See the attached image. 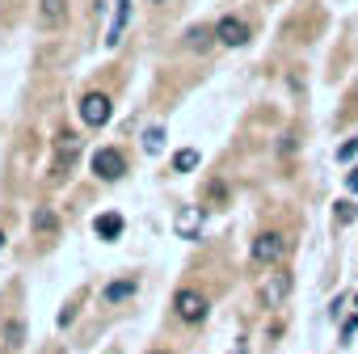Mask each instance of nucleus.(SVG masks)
<instances>
[{"label": "nucleus", "instance_id": "nucleus-7", "mask_svg": "<svg viewBox=\"0 0 358 354\" xmlns=\"http://www.w3.org/2000/svg\"><path fill=\"white\" fill-rule=\"evenodd\" d=\"M215 38L224 47H245L249 43V22L245 17H220L215 22Z\"/></svg>", "mask_w": 358, "mask_h": 354}, {"label": "nucleus", "instance_id": "nucleus-4", "mask_svg": "<svg viewBox=\"0 0 358 354\" xmlns=\"http://www.w3.org/2000/svg\"><path fill=\"white\" fill-rule=\"evenodd\" d=\"M249 253H253V262H257V266H278V262H282V253H287V236H282V232H262V236L253 241V249H249Z\"/></svg>", "mask_w": 358, "mask_h": 354}, {"label": "nucleus", "instance_id": "nucleus-21", "mask_svg": "<svg viewBox=\"0 0 358 354\" xmlns=\"http://www.w3.org/2000/svg\"><path fill=\"white\" fill-rule=\"evenodd\" d=\"M232 354H245V346H236V350H232Z\"/></svg>", "mask_w": 358, "mask_h": 354}, {"label": "nucleus", "instance_id": "nucleus-14", "mask_svg": "<svg viewBox=\"0 0 358 354\" xmlns=\"http://www.w3.org/2000/svg\"><path fill=\"white\" fill-rule=\"evenodd\" d=\"M0 337H5L9 350H22V341H26V325H22V320H5V325H0Z\"/></svg>", "mask_w": 358, "mask_h": 354}, {"label": "nucleus", "instance_id": "nucleus-1", "mask_svg": "<svg viewBox=\"0 0 358 354\" xmlns=\"http://www.w3.org/2000/svg\"><path fill=\"white\" fill-rule=\"evenodd\" d=\"M173 316L182 320V325H203L207 320V295L194 291V287H182L173 295Z\"/></svg>", "mask_w": 358, "mask_h": 354}, {"label": "nucleus", "instance_id": "nucleus-18", "mask_svg": "<svg viewBox=\"0 0 358 354\" xmlns=\"http://www.w3.org/2000/svg\"><path fill=\"white\" fill-rule=\"evenodd\" d=\"M358 156V139H345L341 148H337V160H354Z\"/></svg>", "mask_w": 358, "mask_h": 354}, {"label": "nucleus", "instance_id": "nucleus-22", "mask_svg": "<svg viewBox=\"0 0 358 354\" xmlns=\"http://www.w3.org/2000/svg\"><path fill=\"white\" fill-rule=\"evenodd\" d=\"M0 249H5V232H0Z\"/></svg>", "mask_w": 358, "mask_h": 354}, {"label": "nucleus", "instance_id": "nucleus-11", "mask_svg": "<svg viewBox=\"0 0 358 354\" xmlns=\"http://www.w3.org/2000/svg\"><path fill=\"white\" fill-rule=\"evenodd\" d=\"M127 17H131V0H118L114 26H110V34H106V47H118V43H122V26H127Z\"/></svg>", "mask_w": 358, "mask_h": 354}, {"label": "nucleus", "instance_id": "nucleus-20", "mask_svg": "<svg viewBox=\"0 0 358 354\" xmlns=\"http://www.w3.org/2000/svg\"><path fill=\"white\" fill-rule=\"evenodd\" d=\"M345 186H350V194H358V169H354V173L345 177Z\"/></svg>", "mask_w": 358, "mask_h": 354}, {"label": "nucleus", "instance_id": "nucleus-9", "mask_svg": "<svg viewBox=\"0 0 358 354\" xmlns=\"http://www.w3.org/2000/svg\"><path fill=\"white\" fill-rule=\"evenodd\" d=\"M139 291V278L131 274V278H118V283H110V287H101V304H122V299H131Z\"/></svg>", "mask_w": 358, "mask_h": 354}, {"label": "nucleus", "instance_id": "nucleus-16", "mask_svg": "<svg viewBox=\"0 0 358 354\" xmlns=\"http://www.w3.org/2000/svg\"><path fill=\"white\" fill-rule=\"evenodd\" d=\"M211 43H220V38H215V30H207V26H199V30H190V47H194V51H199V47L207 51Z\"/></svg>", "mask_w": 358, "mask_h": 354}, {"label": "nucleus", "instance_id": "nucleus-8", "mask_svg": "<svg viewBox=\"0 0 358 354\" xmlns=\"http://www.w3.org/2000/svg\"><path fill=\"white\" fill-rule=\"evenodd\" d=\"M68 22V0H43L38 5V26L43 30H59Z\"/></svg>", "mask_w": 358, "mask_h": 354}, {"label": "nucleus", "instance_id": "nucleus-15", "mask_svg": "<svg viewBox=\"0 0 358 354\" xmlns=\"http://www.w3.org/2000/svg\"><path fill=\"white\" fill-rule=\"evenodd\" d=\"M199 160H203V156H199L194 148H182V152L173 156V173H190V169H199Z\"/></svg>", "mask_w": 358, "mask_h": 354}, {"label": "nucleus", "instance_id": "nucleus-12", "mask_svg": "<svg viewBox=\"0 0 358 354\" xmlns=\"http://www.w3.org/2000/svg\"><path fill=\"white\" fill-rule=\"evenodd\" d=\"M93 228H97L101 241H118V236H122V215H114V211H110V215H97Z\"/></svg>", "mask_w": 358, "mask_h": 354}, {"label": "nucleus", "instance_id": "nucleus-17", "mask_svg": "<svg viewBox=\"0 0 358 354\" xmlns=\"http://www.w3.org/2000/svg\"><path fill=\"white\" fill-rule=\"evenodd\" d=\"M160 143H164V131H160V127H152V131L143 135V148H148V152H160Z\"/></svg>", "mask_w": 358, "mask_h": 354}, {"label": "nucleus", "instance_id": "nucleus-10", "mask_svg": "<svg viewBox=\"0 0 358 354\" xmlns=\"http://www.w3.org/2000/svg\"><path fill=\"white\" fill-rule=\"evenodd\" d=\"M30 228H34L38 236H55V232H59V215H55V207H34Z\"/></svg>", "mask_w": 358, "mask_h": 354}, {"label": "nucleus", "instance_id": "nucleus-19", "mask_svg": "<svg viewBox=\"0 0 358 354\" xmlns=\"http://www.w3.org/2000/svg\"><path fill=\"white\" fill-rule=\"evenodd\" d=\"M354 215H358V211H354V203H337V220H341V224H350Z\"/></svg>", "mask_w": 358, "mask_h": 354}, {"label": "nucleus", "instance_id": "nucleus-6", "mask_svg": "<svg viewBox=\"0 0 358 354\" xmlns=\"http://www.w3.org/2000/svg\"><path fill=\"white\" fill-rule=\"evenodd\" d=\"M110 114H114V110H110V97H106V93H85V97H80V118H85L89 127H106Z\"/></svg>", "mask_w": 358, "mask_h": 354}, {"label": "nucleus", "instance_id": "nucleus-3", "mask_svg": "<svg viewBox=\"0 0 358 354\" xmlns=\"http://www.w3.org/2000/svg\"><path fill=\"white\" fill-rule=\"evenodd\" d=\"M80 156V135L76 131H59L55 135V164H51V182H59V177L72 169V160Z\"/></svg>", "mask_w": 358, "mask_h": 354}, {"label": "nucleus", "instance_id": "nucleus-13", "mask_svg": "<svg viewBox=\"0 0 358 354\" xmlns=\"http://www.w3.org/2000/svg\"><path fill=\"white\" fill-rule=\"evenodd\" d=\"M199 220H203V207H186L182 215H177V232H182V236L190 241V236L199 232Z\"/></svg>", "mask_w": 358, "mask_h": 354}, {"label": "nucleus", "instance_id": "nucleus-2", "mask_svg": "<svg viewBox=\"0 0 358 354\" xmlns=\"http://www.w3.org/2000/svg\"><path fill=\"white\" fill-rule=\"evenodd\" d=\"M291 270H270L266 278H262V287H257V295H262V304L266 308H282L287 304V295H291Z\"/></svg>", "mask_w": 358, "mask_h": 354}, {"label": "nucleus", "instance_id": "nucleus-5", "mask_svg": "<svg viewBox=\"0 0 358 354\" xmlns=\"http://www.w3.org/2000/svg\"><path fill=\"white\" fill-rule=\"evenodd\" d=\"M93 173L101 177V182H118V177L127 173V156L118 148H97L93 152Z\"/></svg>", "mask_w": 358, "mask_h": 354}, {"label": "nucleus", "instance_id": "nucleus-23", "mask_svg": "<svg viewBox=\"0 0 358 354\" xmlns=\"http://www.w3.org/2000/svg\"><path fill=\"white\" fill-rule=\"evenodd\" d=\"M152 354H169V350H152Z\"/></svg>", "mask_w": 358, "mask_h": 354}]
</instances>
